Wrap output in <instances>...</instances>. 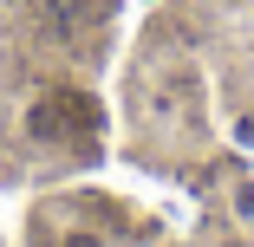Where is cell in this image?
<instances>
[{"label":"cell","instance_id":"cell-1","mask_svg":"<svg viewBox=\"0 0 254 247\" xmlns=\"http://www.w3.org/2000/svg\"><path fill=\"white\" fill-rule=\"evenodd\" d=\"M20 247H137V215L105 189H46L20 215Z\"/></svg>","mask_w":254,"mask_h":247},{"label":"cell","instance_id":"cell-3","mask_svg":"<svg viewBox=\"0 0 254 247\" xmlns=\"http://www.w3.org/2000/svg\"><path fill=\"white\" fill-rule=\"evenodd\" d=\"M195 247H254V234H241V228H228V221H222L209 241H195Z\"/></svg>","mask_w":254,"mask_h":247},{"label":"cell","instance_id":"cell-4","mask_svg":"<svg viewBox=\"0 0 254 247\" xmlns=\"http://www.w3.org/2000/svg\"><path fill=\"white\" fill-rule=\"evenodd\" d=\"M0 7H20V0H0Z\"/></svg>","mask_w":254,"mask_h":247},{"label":"cell","instance_id":"cell-2","mask_svg":"<svg viewBox=\"0 0 254 247\" xmlns=\"http://www.w3.org/2000/svg\"><path fill=\"white\" fill-rule=\"evenodd\" d=\"M215 189H222V221L241 228V234H254V176L228 169V176H215Z\"/></svg>","mask_w":254,"mask_h":247}]
</instances>
